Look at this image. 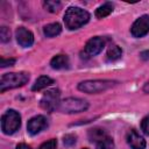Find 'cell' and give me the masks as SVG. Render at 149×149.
Listing matches in <instances>:
<instances>
[{"instance_id":"obj_1","label":"cell","mask_w":149,"mask_h":149,"mask_svg":"<svg viewBox=\"0 0 149 149\" xmlns=\"http://www.w3.org/2000/svg\"><path fill=\"white\" fill-rule=\"evenodd\" d=\"M90 21V13L80 7H69L64 14L65 27L70 30H74L86 24Z\"/></svg>"},{"instance_id":"obj_2","label":"cell","mask_w":149,"mask_h":149,"mask_svg":"<svg viewBox=\"0 0 149 149\" xmlns=\"http://www.w3.org/2000/svg\"><path fill=\"white\" fill-rule=\"evenodd\" d=\"M118 84L116 80H111V79H91V80H84L78 84V90L88 93V94H94V93H100L104 92Z\"/></svg>"},{"instance_id":"obj_3","label":"cell","mask_w":149,"mask_h":149,"mask_svg":"<svg viewBox=\"0 0 149 149\" xmlns=\"http://www.w3.org/2000/svg\"><path fill=\"white\" fill-rule=\"evenodd\" d=\"M29 73L28 72H10L5 73L0 79V92H5L7 90L16 88L20 86H23L29 80Z\"/></svg>"},{"instance_id":"obj_4","label":"cell","mask_w":149,"mask_h":149,"mask_svg":"<svg viewBox=\"0 0 149 149\" xmlns=\"http://www.w3.org/2000/svg\"><path fill=\"white\" fill-rule=\"evenodd\" d=\"M21 126V116L14 109H8L1 116V130L6 135L14 134Z\"/></svg>"},{"instance_id":"obj_5","label":"cell","mask_w":149,"mask_h":149,"mask_svg":"<svg viewBox=\"0 0 149 149\" xmlns=\"http://www.w3.org/2000/svg\"><path fill=\"white\" fill-rule=\"evenodd\" d=\"M88 108V102L80 98H66L59 101L57 111L61 113L72 114V113H80Z\"/></svg>"},{"instance_id":"obj_6","label":"cell","mask_w":149,"mask_h":149,"mask_svg":"<svg viewBox=\"0 0 149 149\" xmlns=\"http://www.w3.org/2000/svg\"><path fill=\"white\" fill-rule=\"evenodd\" d=\"M59 90L57 88L48 90L40 101L41 107L48 112H54L55 109H57L59 105Z\"/></svg>"},{"instance_id":"obj_7","label":"cell","mask_w":149,"mask_h":149,"mask_svg":"<svg viewBox=\"0 0 149 149\" xmlns=\"http://www.w3.org/2000/svg\"><path fill=\"white\" fill-rule=\"evenodd\" d=\"M104 47H105V41L101 37H99V36L92 37L86 42L81 55H85V57H87V58L93 57V56L100 54L101 50L104 49Z\"/></svg>"},{"instance_id":"obj_8","label":"cell","mask_w":149,"mask_h":149,"mask_svg":"<svg viewBox=\"0 0 149 149\" xmlns=\"http://www.w3.org/2000/svg\"><path fill=\"white\" fill-rule=\"evenodd\" d=\"M149 33V15L144 14L142 16H140L132 26L130 28V34L136 37H143Z\"/></svg>"},{"instance_id":"obj_9","label":"cell","mask_w":149,"mask_h":149,"mask_svg":"<svg viewBox=\"0 0 149 149\" xmlns=\"http://www.w3.org/2000/svg\"><path fill=\"white\" fill-rule=\"evenodd\" d=\"M48 126V120L44 115H36L31 118L27 123V130L30 135H36Z\"/></svg>"},{"instance_id":"obj_10","label":"cell","mask_w":149,"mask_h":149,"mask_svg":"<svg viewBox=\"0 0 149 149\" xmlns=\"http://www.w3.org/2000/svg\"><path fill=\"white\" fill-rule=\"evenodd\" d=\"M15 37H16L17 43L21 47H23V48L31 47L33 43H34V35H33V33L30 30H28L27 28H24V27L16 28V30H15Z\"/></svg>"},{"instance_id":"obj_11","label":"cell","mask_w":149,"mask_h":149,"mask_svg":"<svg viewBox=\"0 0 149 149\" xmlns=\"http://www.w3.org/2000/svg\"><path fill=\"white\" fill-rule=\"evenodd\" d=\"M127 143L132 149H146V140L135 130L130 129L127 134Z\"/></svg>"},{"instance_id":"obj_12","label":"cell","mask_w":149,"mask_h":149,"mask_svg":"<svg viewBox=\"0 0 149 149\" xmlns=\"http://www.w3.org/2000/svg\"><path fill=\"white\" fill-rule=\"evenodd\" d=\"M50 65L55 70H63V69L69 68L70 61H69V57L66 55H56L55 57L51 58Z\"/></svg>"},{"instance_id":"obj_13","label":"cell","mask_w":149,"mask_h":149,"mask_svg":"<svg viewBox=\"0 0 149 149\" xmlns=\"http://www.w3.org/2000/svg\"><path fill=\"white\" fill-rule=\"evenodd\" d=\"M51 84H54V80H52L50 77H48V76H41V77H38V78L35 80V83H34L31 90H33V91H41V90L45 88L47 86H49V85H51Z\"/></svg>"},{"instance_id":"obj_14","label":"cell","mask_w":149,"mask_h":149,"mask_svg":"<svg viewBox=\"0 0 149 149\" xmlns=\"http://www.w3.org/2000/svg\"><path fill=\"white\" fill-rule=\"evenodd\" d=\"M62 31V26L58 22H54L50 24H47L43 28V33L47 37H55L57 35H59Z\"/></svg>"},{"instance_id":"obj_15","label":"cell","mask_w":149,"mask_h":149,"mask_svg":"<svg viewBox=\"0 0 149 149\" xmlns=\"http://www.w3.org/2000/svg\"><path fill=\"white\" fill-rule=\"evenodd\" d=\"M121 56H122V49L119 45H111L106 54L108 62H115V61L120 59Z\"/></svg>"},{"instance_id":"obj_16","label":"cell","mask_w":149,"mask_h":149,"mask_svg":"<svg viewBox=\"0 0 149 149\" xmlns=\"http://www.w3.org/2000/svg\"><path fill=\"white\" fill-rule=\"evenodd\" d=\"M113 12V5L111 2H105L102 3L101 6H99L97 9H95V16L98 19H102V17H106L108 16L111 13Z\"/></svg>"},{"instance_id":"obj_17","label":"cell","mask_w":149,"mask_h":149,"mask_svg":"<svg viewBox=\"0 0 149 149\" xmlns=\"http://www.w3.org/2000/svg\"><path fill=\"white\" fill-rule=\"evenodd\" d=\"M107 134L104 129L101 128H92L88 130V139L91 142H99L100 140H102L104 137H106Z\"/></svg>"},{"instance_id":"obj_18","label":"cell","mask_w":149,"mask_h":149,"mask_svg":"<svg viewBox=\"0 0 149 149\" xmlns=\"http://www.w3.org/2000/svg\"><path fill=\"white\" fill-rule=\"evenodd\" d=\"M43 6H44V8L48 10V12H50V13H56V12H58L61 8H62V3L59 2V1H52V0H48V1H44L43 2Z\"/></svg>"},{"instance_id":"obj_19","label":"cell","mask_w":149,"mask_h":149,"mask_svg":"<svg viewBox=\"0 0 149 149\" xmlns=\"http://www.w3.org/2000/svg\"><path fill=\"white\" fill-rule=\"evenodd\" d=\"M113 148H114L113 139L109 137L108 135L102 140H100L99 142H97V149H113Z\"/></svg>"},{"instance_id":"obj_20","label":"cell","mask_w":149,"mask_h":149,"mask_svg":"<svg viewBox=\"0 0 149 149\" xmlns=\"http://www.w3.org/2000/svg\"><path fill=\"white\" fill-rule=\"evenodd\" d=\"M0 40L3 43H6V42H8L10 40V31L6 26H2L0 28Z\"/></svg>"},{"instance_id":"obj_21","label":"cell","mask_w":149,"mask_h":149,"mask_svg":"<svg viewBox=\"0 0 149 149\" xmlns=\"http://www.w3.org/2000/svg\"><path fill=\"white\" fill-rule=\"evenodd\" d=\"M38 149H57V141L55 139H51L40 146Z\"/></svg>"},{"instance_id":"obj_22","label":"cell","mask_w":149,"mask_h":149,"mask_svg":"<svg viewBox=\"0 0 149 149\" xmlns=\"http://www.w3.org/2000/svg\"><path fill=\"white\" fill-rule=\"evenodd\" d=\"M141 129H142V132L146 135L149 136V115H147L146 118L142 119V121H141Z\"/></svg>"},{"instance_id":"obj_23","label":"cell","mask_w":149,"mask_h":149,"mask_svg":"<svg viewBox=\"0 0 149 149\" xmlns=\"http://www.w3.org/2000/svg\"><path fill=\"white\" fill-rule=\"evenodd\" d=\"M14 63H15V59L14 58H5V57H1V59H0V66L1 68L12 66Z\"/></svg>"},{"instance_id":"obj_24","label":"cell","mask_w":149,"mask_h":149,"mask_svg":"<svg viewBox=\"0 0 149 149\" xmlns=\"http://www.w3.org/2000/svg\"><path fill=\"white\" fill-rule=\"evenodd\" d=\"M76 143V136L72 134H68L64 136V144L66 146H72Z\"/></svg>"},{"instance_id":"obj_25","label":"cell","mask_w":149,"mask_h":149,"mask_svg":"<svg viewBox=\"0 0 149 149\" xmlns=\"http://www.w3.org/2000/svg\"><path fill=\"white\" fill-rule=\"evenodd\" d=\"M140 57L143 59V61H148L149 59V50H144L140 54Z\"/></svg>"},{"instance_id":"obj_26","label":"cell","mask_w":149,"mask_h":149,"mask_svg":"<svg viewBox=\"0 0 149 149\" xmlns=\"http://www.w3.org/2000/svg\"><path fill=\"white\" fill-rule=\"evenodd\" d=\"M16 149H31V147L26 144V143H20L16 146Z\"/></svg>"},{"instance_id":"obj_27","label":"cell","mask_w":149,"mask_h":149,"mask_svg":"<svg viewBox=\"0 0 149 149\" xmlns=\"http://www.w3.org/2000/svg\"><path fill=\"white\" fill-rule=\"evenodd\" d=\"M143 91H144L146 93H148V94H149V81L144 84V86H143Z\"/></svg>"},{"instance_id":"obj_28","label":"cell","mask_w":149,"mask_h":149,"mask_svg":"<svg viewBox=\"0 0 149 149\" xmlns=\"http://www.w3.org/2000/svg\"><path fill=\"white\" fill-rule=\"evenodd\" d=\"M83 149H87V148H83Z\"/></svg>"}]
</instances>
